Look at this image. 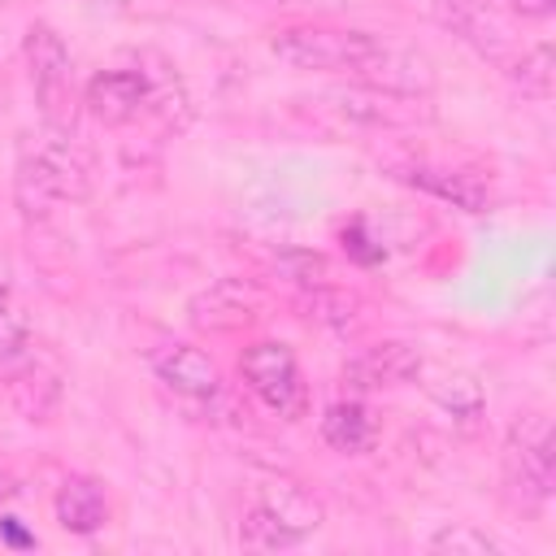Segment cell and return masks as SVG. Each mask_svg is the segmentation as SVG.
Returning a JSON list of instances; mask_svg holds the SVG:
<instances>
[{
    "mask_svg": "<svg viewBox=\"0 0 556 556\" xmlns=\"http://www.w3.org/2000/svg\"><path fill=\"white\" fill-rule=\"evenodd\" d=\"M96 187V161L78 143L74 130L43 126L39 135H26L17 148V174L13 191L26 217H48L52 204H83Z\"/></svg>",
    "mask_w": 556,
    "mask_h": 556,
    "instance_id": "obj_1",
    "label": "cell"
},
{
    "mask_svg": "<svg viewBox=\"0 0 556 556\" xmlns=\"http://www.w3.org/2000/svg\"><path fill=\"white\" fill-rule=\"evenodd\" d=\"M326 521L321 500L295 478H261L239 521V543L252 552H282L304 543Z\"/></svg>",
    "mask_w": 556,
    "mask_h": 556,
    "instance_id": "obj_2",
    "label": "cell"
},
{
    "mask_svg": "<svg viewBox=\"0 0 556 556\" xmlns=\"http://www.w3.org/2000/svg\"><path fill=\"white\" fill-rule=\"evenodd\" d=\"M504 491L521 513H543L556 491V443H552V417L543 408L521 413L500 447Z\"/></svg>",
    "mask_w": 556,
    "mask_h": 556,
    "instance_id": "obj_3",
    "label": "cell"
},
{
    "mask_svg": "<svg viewBox=\"0 0 556 556\" xmlns=\"http://www.w3.org/2000/svg\"><path fill=\"white\" fill-rule=\"evenodd\" d=\"M22 56L30 70V87H35V104H39V122L52 130H74L78 126V87H74V61L65 39L56 35V26L48 22H30L26 39H22Z\"/></svg>",
    "mask_w": 556,
    "mask_h": 556,
    "instance_id": "obj_4",
    "label": "cell"
},
{
    "mask_svg": "<svg viewBox=\"0 0 556 556\" xmlns=\"http://www.w3.org/2000/svg\"><path fill=\"white\" fill-rule=\"evenodd\" d=\"M239 378L243 387L282 421H300L308 413V382L300 374V361L287 343L278 339H256L239 356Z\"/></svg>",
    "mask_w": 556,
    "mask_h": 556,
    "instance_id": "obj_5",
    "label": "cell"
},
{
    "mask_svg": "<svg viewBox=\"0 0 556 556\" xmlns=\"http://www.w3.org/2000/svg\"><path fill=\"white\" fill-rule=\"evenodd\" d=\"M269 308V295L261 282L252 278H217L204 291H195L187 300V321L200 334H239L248 326H256Z\"/></svg>",
    "mask_w": 556,
    "mask_h": 556,
    "instance_id": "obj_6",
    "label": "cell"
},
{
    "mask_svg": "<svg viewBox=\"0 0 556 556\" xmlns=\"http://www.w3.org/2000/svg\"><path fill=\"white\" fill-rule=\"evenodd\" d=\"M430 17L491 65H504L517 52V43L491 0H430Z\"/></svg>",
    "mask_w": 556,
    "mask_h": 556,
    "instance_id": "obj_7",
    "label": "cell"
},
{
    "mask_svg": "<svg viewBox=\"0 0 556 556\" xmlns=\"http://www.w3.org/2000/svg\"><path fill=\"white\" fill-rule=\"evenodd\" d=\"M391 178H400L404 187L434 195L460 213H486L491 208V182L473 169H456V165H439V161H421V156H404L391 161Z\"/></svg>",
    "mask_w": 556,
    "mask_h": 556,
    "instance_id": "obj_8",
    "label": "cell"
},
{
    "mask_svg": "<svg viewBox=\"0 0 556 556\" xmlns=\"http://www.w3.org/2000/svg\"><path fill=\"white\" fill-rule=\"evenodd\" d=\"M326 100H330V109H334L339 117L361 122V126L400 130V126L430 122L426 96H404V91H387V87H369V83H352V87H343V91H330Z\"/></svg>",
    "mask_w": 556,
    "mask_h": 556,
    "instance_id": "obj_9",
    "label": "cell"
},
{
    "mask_svg": "<svg viewBox=\"0 0 556 556\" xmlns=\"http://www.w3.org/2000/svg\"><path fill=\"white\" fill-rule=\"evenodd\" d=\"M426 369L421 352L404 339H382L374 348H361L348 365H343V387L352 395H369V391H391V387H408L417 382Z\"/></svg>",
    "mask_w": 556,
    "mask_h": 556,
    "instance_id": "obj_10",
    "label": "cell"
},
{
    "mask_svg": "<svg viewBox=\"0 0 556 556\" xmlns=\"http://www.w3.org/2000/svg\"><path fill=\"white\" fill-rule=\"evenodd\" d=\"M83 104L104 126H130L148 113V78L143 70H100L91 74Z\"/></svg>",
    "mask_w": 556,
    "mask_h": 556,
    "instance_id": "obj_11",
    "label": "cell"
},
{
    "mask_svg": "<svg viewBox=\"0 0 556 556\" xmlns=\"http://www.w3.org/2000/svg\"><path fill=\"white\" fill-rule=\"evenodd\" d=\"M152 369L169 391H178L187 400H217L222 395V369L195 343H165L161 352H152Z\"/></svg>",
    "mask_w": 556,
    "mask_h": 556,
    "instance_id": "obj_12",
    "label": "cell"
},
{
    "mask_svg": "<svg viewBox=\"0 0 556 556\" xmlns=\"http://www.w3.org/2000/svg\"><path fill=\"white\" fill-rule=\"evenodd\" d=\"M52 513L61 521V530L70 534H96L104 521H109V495L96 478L87 473H70L56 495H52Z\"/></svg>",
    "mask_w": 556,
    "mask_h": 556,
    "instance_id": "obj_13",
    "label": "cell"
},
{
    "mask_svg": "<svg viewBox=\"0 0 556 556\" xmlns=\"http://www.w3.org/2000/svg\"><path fill=\"white\" fill-rule=\"evenodd\" d=\"M9 395H13V404H17V413L26 421H48L56 413V404H61V374H56V365L35 352L9 378Z\"/></svg>",
    "mask_w": 556,
    "mask_h": 556,
    "instance_id": "obj_14",
    "label": "cell"
},
{
    "mask_svg": "<svg viewBox=\"0 0 556 556\" xmlns=\"http://www.w3.org/2000/svg\"><path fill=\"white\" fill-rule=\"evenodd\" d=\"M321 439H326L334 452H343V456H361V452L374 447L378 421H374V413H369L356 395H348V400H334V404L326 408V417H321Z\"/></svg>",
    "mask_w": 556,
    "mask_h": 556,
    "instance_id": "obj_15",
    "label": "cell"
},
{
    "mask_svg": "<svg viewBox=\"0 0 556 556\" xmlns=\"http://www.w3.org/2000/svg\"><path fill=\"white\" fill-rule=\"evenodd\" d=\"M300 308L308 321L326 326V330H339V334H352L365 326V300L348 287H334V282H321V287H308L300 291Z\"/></svg>",
    "mask_w": 556,
    "mask_h": 556,
    "instance_id": "obj_16",
    "label": "cell"
},
{
    "mask_svg": "<svg viewBox=\"0 0 556 556\" xmlns=\"http://www.w3.org/2000/svg\"><path fill=\"white\" fill-rule=\"evenodd\" d=\"M500 70L526 100H552V43L517 48Z\"/></svg>",
    "mask_w": 556,
    "mask_h": 556,
    "instance_id": "obj_17",
    "label": "cell"
},
{
    "mask_svg": "<svg viewBox=\"0 0 556 556\" xmlns=\"http://www.w3.org/2000/svg\"><path fill=\"white\" fill-rule=\"evenodd\" d=\"M430 395H434V404H439L460 430H473V426L482 421V413H486V395H482V387H478L469 374H447V378H439V382L430 387Z\"/></svg>",
    "mask_w": 556,
    "mask_h": 556,
    "instance_id": "obj_18",
    "label": "cell"
},
{
    "mask_svg": "<svg viewBox=\"0 0 556 556\" xmlns=\"http://www.w3.org/2000/svg\"><path fill=\"white\" fill-rule=\"evenodd\" d=\"M35 356V330L22 308L0 300V382H9Z\"/></svg>",
    "mask_w": 556,
    "mask_h": 556,
    "instance_id": "obj_19",
    "label": "cell"
},
{
    "mask_svg": "<svg viewBox=\"0 0 556 556\" xmlns=\"http://www.w3.org/2000/svg\"><path fill=\"white\" fill-rule=\"evenodd\" d=\"M430 552H452V556H491V552H504V543L469 521H456V526H443L430 534Z\"/></svg>",
    "mask_w": 556,
    "mask_h": 556,
    "instance_id": "obj_20",
    "label": "cell"
},
{
    "mask_svg": "<svg viewBox=\"0 0 556 556\" xmlns=\"http://www.w3.org/2000/svg\"><path fill=\"white\" fill-rule=\"evenodd\" d=\"M274 274H278V278H287L291 287L308 291V287H321V282H330V261H326L321 252L287 248V252H278V256H274Z\"/></svg>",
    "mask_w": 556,
    "mask_h": 556,
    "instance_id": "obj_21",
    "label": "cell"
},
{
    "mask_svg": "<svg viewBox=\"0 0 556 556\" xmlns=\"http://www.w3.org/2000/svg\"><path fill=\"white\" fill-rule=\"evenodd\" d=\"M339 239H343V252L356 261V265H378L387 252H382V243L369 235V222L365 217H352L343 230H339Z\"/></svg>",
    "mask_w": 556,
    "mask_h": 556,
    "instance_id": "obj_22",
    "label": "cell"
},
{
    "mask_svg": "<svg viewBox=\"0 0 556 556\" xmlns=\"http://www.w3.org/2000/svg\"><path fill=\"white\" fill-rule=\"evenodd\" d=\"M500 9L521 17V22H543V17H552L556 0H500Z\"/></svg>",
    "mask_w": 556,
    "mask_h": 556,
    "instance_id": "obj_23",
    "label": "cell"
},
{
    "mask_svg": "<svg viewBox=\"0 0 556 556\" xmlns=\"http://www.w3.org/2000/svg\"><path fill=\"white\" fill-rule=\"evenodd\" d=\"M9 291H13V274H9V265L0 261V300H9Z\"/></svg>",
    "mask_w": 556,
    "mask_h": 556,
    "instance_id": "obj_24",
    "label": "cell"
}]
</instances>
